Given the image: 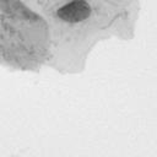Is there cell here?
<instances>
[{"mask_svg":"<svg viewBox=\"0 0 157 157\" xmlns=\"http://www.w3.org/2000/svg\"><path fill=\"white\" fill-rule=\"evenodd\" d=\"M56 15L65 22L77 23L91 15V6L86 0H72L61 6L56 11Z\"/></svg>","mask_w":157,"mask_h":157,"instance_id":"cell-1","label":"cell"}]
</instances>
